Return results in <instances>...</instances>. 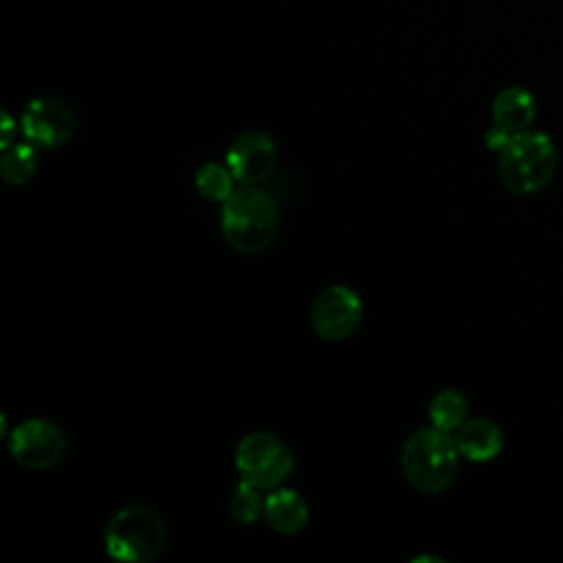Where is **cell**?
Returning a JSON list of instances; mask_svg holds the SVG:
<instances>
[{
    "label": "cell",
    "mask_w": 563,
    "mask_h": 563,
    "mask_svg": "<svg viewBox=\"0 0 563 563\" xmlns=\"http://www.w3.org/2000/svg\"><path fill=\"white\" fill-rule=\"evenodd\" d=\"M279 227V205L260 185H238L220 205V233L242 255H255L273 246Z\"/></svg>",
    "instance_id": "obj_1"
},
{
    "label": "cell",
    "mask_w": 563,
    "mask_h": 563,
    "mask_svg": "<svg viewBox=\"0 0 563 563\" xmlns=\"http://www.w3.org/2000/svg\"><path fill=\"white\" fill-rule=\"evenodd\" d=\"M460 457L453 433L431 424L413 431L405 440L400 468L416 490L438 495L455 482L460 473Z\"/></svg>",
    "instance_id": "obj_2"
},
{
    "label": "cell",
    "mask_w": 563,
    "mask_h": 563,
    "mask_svg": "<svg viewBox=\"0 0 563 563\" xmlns=\"http://www.w3.org/2000/svg\"><path fill=\"white\" fill-rule=\"evenodd\" d=\"M167 543V526L158 510L145 504L119 508L106 523L103 545L119 563H150Z\"/></svg>",
    "instance_id": "obj_3"
},
{
    "label": "cell",
    "mask_w": 563,
    "mask_h": 563,
    "mask_svg": "<svg viewBox=\"0 0 563 563\" xmlns=\"http://www.w3.org/2000/svg\"><path fill=\"white\" fill-rule=\"evenodd\" d=\"M499 180L515 196L541 191L556 172V147L545 132L523 130L499 150Z\"/></svg>",
    "instance_id": "obj_4"
},
{
    "label": "cell",
    "mask_w": 563,
    "mask_h": 563,
    "mask_svg": "<svg viewBox=\"0 0 563 563\" xmlns=\"http://www.w3.org/2000/svg\"><path fill=\"white\" fill-rule=\"evenodd\" d=\"M235 471L240 479L268 493L295 471L292 449L271 431H251L235 446Z\"/></svg>",
    "instance_id": "obj_5"
},
{
    "label": "cell",
    "mask_w": 563,
    "mask_h": 563,
    "mask_svg": "<svg viewBox=\"0 0 563 563\" xmlns=\"http://www.w3.org/2000/svg\"><path fill=\"white\" fill-rule=\"evenodd\" d=\"M7 449L13 462L29 471H48L57 466L66 451V433L46 418H26L7 435Z\"/></svg>",
    "instance_id": "obj_6"
},
{
    "label": "cell",
    "mask_w": 563,
    "mask_h": 563,
    "mask_svg": "<svg viewBox=\"0 0 563 563\" xmlns=\"http://www.w3.org/2000/svg\"><path fill=\"white\" fill-rule=\"evenodd\" d=\"M363 321V301L358 292L343 284H330L317 292L310 303V325L328 343L347 341Z\"/></svg>",
    "instance_id": "obj_7"
},
{
    "label": "cell",
    "mask_w": 563,
    "mask_h": 563,
    "mask_svg": "<svg viewBox=\"0 0 563 563\" xmlns=\"http://www.w3.org/2000/svg\"><path fill=\"white\" fill-rule=\"evenodd\" d=\"M20 132L37 150H57L73 139L75 112L57 97L31 99L20 114Z\"/></svg>",
    "instance_id": "obj_8"
},
{
    "label": "cell",
    "mask_w": 563,
    "mask_h": 563,
    "mask_svg": "<svg viewBox=\"0 0 563 563\" xmlns=\"http://www.w3.org/2000/svg\"><path fill=\"white\" fill-rule=\"evenodd\" d=\"M227 167L238 185H262L277 167V145L262 130L238 134L227 150Z\"/></svg>",
    "instance_id": "obj_9"
},
{
    "label": "cell",
    "mask_w": 563,
    "mask_h": 563,
    "mask_svg": "<svg viewBox=\"0 0 563 563\" xmlns=\"http://www.w3.org/2000/svg\"><path fill=\"white\" fill-rule=\"evenodd\" d=\"M308 519L310 508L301 493L286 486L268 490L264 501V521L273 532L282 537L299 534L308 526Z\"/></svg>",
    "instance_id": "obj_10"
},
{
    "label": "cell",
    "mask_w": 563,
    "mask_h": 563,
    "mask_svg": "<svg viewBox=\"0 0 563 563\" xmlns=\"http://www.w3.org/2000/svg\"><path fill=\"white\" fill-rule=\"evenodd\" d=\"M457 451L468 462H490L495 460L504 449V433L490 418L475 416L466 418L455 431H453Z\"/></svg>",
    "instance_id": "obj_11"
},
{
    "label": "cell",
    "mask_w": 563,
    "mask_h": 563,
    "mask_svg": "<svg viewBox=\"0 0 563 563\" xmlns=\"http://www.w3.org/2000/svg\"><path fill=\"white\" fill-rule=\"evenodd\" d=\"M534 114H537L534 97L521 86H508L501 92H497L490 108L493 125L504 130L510 136L528 130Z\"/></svg>",
    "instance_id": "obj_12"
},
{
    "label": "cell",
    "mask_w": 563,
    "mask_h": 563,
    "mask_svg": "<svg viewBox=\"0 0 563 563\" xmlns=\"http://www.w3.org/2000/svg\"><path fill=\"white\" fill-rule=\"evenodd\" d=\"M40 158H37V147L31 145L29 141H13L9 147L2 150L0 158V176L7 185L11 187H22L31 183L37 174Z\"/></svg>",
    "instance_id": "obj_13"
},
{
    "label": "cell",
    "mask_w": 563,
    "mask_h": 563,
    "mask_svg": "<svg viewBox=\"0 0 563 563\" xmlns=\"http://www.w3.org/2000/svg\"><path fill=\"white\" fill-rule=\"evenodd\" d=\"M468 418V400L457 389H440L429 402V422L453 433Z\"/></svg>",
    "instance_id": "obj_14"
},
{
    "label": "cell",
    "mask_w": 563,
    "mask_h": 563,
    "mask_svg": "<svg viewBox=\"0 0 563 563\" xmlns=\"http://www.w3.org/2000/svg\"><path fill=\"white\" fill-rule=\"evenodd\" d=\"M196 191L207 202H224L238 187V180L233 178L231 169L220 163H205L198 167L194 176Z\"/></svg>",
    "instance_id": "obj_15"
},
{
    "label": "cell",
    "mask_w": 563,
    "mask_h": 563,
    "mask_svg": "<svg viewBox=\"0 0 563 563\" xmlns=\"http://www.w3.org/2000/svg\"><path fill=\"white\" fill-rule=\"evenodd\" d=\"M257 486L240 479V484L233 488L229 497V515L235 523L251 526L264 517V501L266 497L262 495Z\"/></svg>",
    "instance_id": "obj_16"
},
{
    "label": "cell",
    "mask_w": 563,
    "mask_h": 563,
    "mask_svg": "<svg viewBox=\"0 0 563 563\" xmlns=\"http://www.w3.org/2000/svg\"><path fill=\"white\" fill-rule=\"evenodd\" d=\"M20 123L13 121V117L9 114L7 108H2V114H0V150L9 147L13 141H15V130H18Z\"/></svg>",
    "instance_id": "obj_17"
}]
</instances>
